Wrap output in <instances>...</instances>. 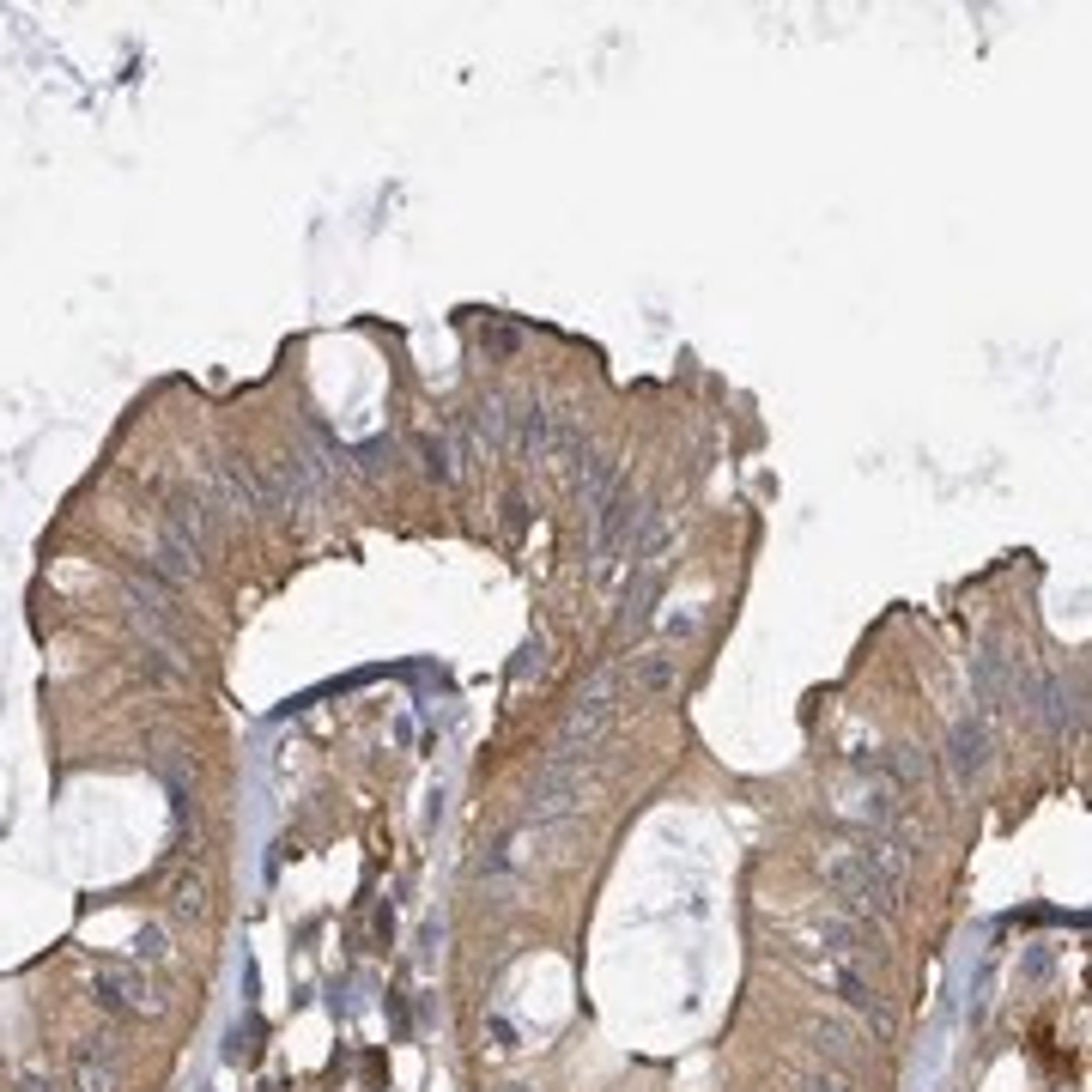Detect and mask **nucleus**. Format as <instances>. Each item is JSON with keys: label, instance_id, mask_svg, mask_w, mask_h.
<instances>
[{"label": "nucleus", "instance_id": "13", "mask_svg": "<svg viewBox=\"0 0 1092 1092\" xmlns=\"http://www.w3.org/2000/svg\"><path fill=\"white\" fill-rule=\"evenodd\" d=\"M74 1086H80V1092H122L110 1038H86V1044H80V1056H74Z\"/></svg>", "mask_w": 1092, "mask_h": 1092}, {"label": "nucleus", "instance_id": "19", "mask_svg": "<svg viewBox=\"0 0 1092 1092\" xmlns=\"http://www.w3.org/2000/svg\"><path fill=\"white\" fill-rule=\"evenodd\" d=\"M170 910H176V917H201V910H206V880L201 874H183V880H176V892H170Z\"/></svg>", "mask_w": 1092, "mask_h": 1092}, {"label": "nucleus", "instance_id": "6", "mask_svg": "<svg viewBox=\"0 0 1092 1092\" xmlns=\"http://www.w3.org/2000/svg\"><path fill=\"white\" fill-rule=\"evenodd\" d=\"M206 504H213V516H256L267 510L261 504V486H256V468H243L237 455H219V462H206Z\"/></svg>", "mask_w": 1092, "mask_h": 1092}, {"label": "nucleus", "instance_id": "7", "mask_svg": "<svg viewBox=\"0 0 1092 1092\" xmlns=\"http://www.w3.org/2000/svg\"><path fill=\"white\" fill-rule=\"evenodd\" d=\"M990 765H996V734L983 717H959L953 728H947V771H953V783L971 789L990 777Z\"/></svg>", "mask_w": 1092, "mask_h": 1092}, {"label": "nucleus", "instance_id": "24", "mask_svg": "<svg viewBox=\"0 0 1092 1092\" xmlns=\"http://www.w3.org/2000/svg\"><path fill=\"white\" fill-rule=\"evenodd\" d=\"M516 346H522V334H516V328H486V352H498V359H510Z\"/></svg>", "mask_w": 1092, "mask_h": 1092}, {"label": "nucleus", "instance_id": "4", "mask_svg": "<svg viewBox=\"0 0 1092 1092\" xmlns=\"http://www.w3.org/2000/svg\"><path fill=\"white\" fill-rule=\"evenodd\" d=\"M583 807V765L577 759H552L522 795V826H552Z\"/></svg>", "mask_w": 1092, "mask_h": 1092}, {"label": "nucleus", "instance_id": "12", "mask_svg": "<svg viewBox=\"0 0 1092 1092\" xmlns=\"http://www.w3.org/2000/svg\"><path fill=\"white\" fill-rule=\"evenodd\" d=\"M971 692H977L983 711H1013V704H1019V680L1007 674V661L996 650H977L971 656Z\"/></svg>", "mask_w": 1092, "mask_h": 1092}, {"label": "nucleus", "instance_id": "11", "mask_svg": "<svg viewBox=\"0 0 1092 1092\" xmlns=\"http://www.w3.org/2000/svg\"><path fill=\"white\" fill-rule=\"evenodd\" d=\"M843 814L850 820H868L874 832H887V826H898V783L892 777H868V783H856L850 795H843Z\"/></svg>", "mask_w": 1092, "mask_h": 1092}, {"label": "nucleus", "instance_id": "16", "mask_svg": "<svg viewBox=\"0 0 1092 1092\" xmlns=\"http://www.w3.org/2000/svg\"><path fill=\"white\" fill-rule=\"evenodd\" d=\"M631 686H638L644 698H667V692L680 686V656H674V650L638 656V661H631Z\"/></svg>", "mask_w": 1092, "mask_h": 1092}, {"label": "nucleus", "instance_id": "26", "mask_svg": "<svg viewBox=\"0 0 1092 1092\" xmlns=\"http://www.w3.org/2000/svg\"><path fill=\"white\" fill-rule=\"evenodd\" d=\"M504 1092H528V1086H504Z\"/></svg>", "mask_w": 1092, "mask_h": 1092}, {"label": "nucleus", "instance_id": "3", "mask_svg": "<svg viewBox=\"0 0 1092 1092\" xmlns=\"http://www.w3.org/2000/svg\"><path fill=\"white\" fill-rule=\"evenodd\" d=\"M613 698H619V674L607 667V674H595L589 680V692L577 698V711L565 717V734H558V759H589L595 747H602V734H607V722H613Z\"/></svg>", "mask_w": 1092, "mask_h": 1092}, {"label": "nucleus", "instance_id": "2", "mask_svg": "<svg viewBox=\"0 0 1092 1092\" xmlns=\"http://www.w3.org/2000/svg\"><path fill=\"white\" fill-rule=\"evenodd\" d=\"M795 965H801L807 977H814L820 990H832V996H843V1002H850V1007L868 1019V1026H874V1038H880V1044H892V1038H898V1013H892V1002H887V996H880L874 983L862 977V965H850V959H814L807 947H795Z\"/></svg>", "mask_w": 1092, "mask_h": 1092}, {"label": "nucleus", "instance_id": "25", "mask_svg": "<svg viewBox=\"0 0 1092 1092\" xmlns=\"http://www.w3.org/2000/svg\"><path fill=\"white\" fill-rule=\"evenodd\" d=\"M19 1092H55V1080H49V1074H25Z\"/></svg>", "mask_w": 1092, "mask_h": 1092}, {"label": "nucleus", "instance_id": "15", "mask_svg": "<svg viewBox=\"0 0 1092 1092\" xmlns=\"http://www.w3.org/2000/svg\"><path fill=\"white\" fill-rule=\"evenodd\" d=\"M571 462H577L571 480H577V498H583V504H602L607 491L619 486V462H613V455H602V449H589V443H583Z\"/></svg>", "mask_w": 1092, "mask_h": 1092}, {"label": "nucleus", "instance_id": "18", "mask_svg": "<svg viewBox=\"0 0 1092 1092\" xmlns=\"http://www.w3.org/2000/svg\"><path fill=\"white\" fill-rule=\"evenodd\" d=\"M541 674H546V638L535 631V638L522 644V656L510 661V680H516V686H528V680H541Z\"/></svg>", "mask_w": 1092, "mask_h": 1092}, {"label": "nucleus", "instance_id": "20", "mask_svg": "<svg viewBox=\"0 0 1092 1092\" xmlns=\"http://www.w3.org/2000/svg\"><path fill=\"white\" fill-rule=\"evenodd\" d=\"M134 953L146 959V965H164V959H170V941H164V929H152V923H146V929L134 935Z\"/></svg>", "mask_w": 1092, "mask_h": 1092}, {"label": "nucleus", "instance_id": "22", "mask_svg": "<svg viewBox=\"0 0 1092 1092\" xmlns=\"http://www.w3.org/2000/svg\"><path fill=\"white\" fill-rule=\"evenodd\" d=\"M795 1092H856L850 1086V1074H837V1068H820V1074H807Z\"/></svg>", "mask_w": 1092, "mask_h": 1092}, {"label": "nucleus", "instance_id": "21", "mask_svg": "<svg viewBox=\"0 0 1092 1092\" xmlns=\"http://www.w3.org/2000/svg\"><path fill=\"white\" fill-rule=\"evenodd\" d=\"M426 468L437 474V480H455L462 468H455V449L443 443V437H426Z\"/></svg>", "mask_w": 1092, "mask_h": 1092}, {"label": "nucleus", "instance_id": "9", "mask_svg": "<svg viewBox=\"0 0 1092 1092\" xmlns=\"http://www.w3.org/2000/svg\"><path fill=\"white\" fill-rule=\"evenodd\" d=\"M91 990H97V1002L110 1007V1013H128V1019H146V1013H158V1007H164V996H158V990H152V983L140 977L134 965H97Z\"/></svg>", "mask_w": 1092, "mask_h": 1092}, {"label": "nucleus", "instance_id": "23", "mask_svg": "<svg viewBox=\"0 0 1092 1092\" xmlns=\"http://www.w3.org/2000/svg\"><path fill=\"white\" fill-rule=\"evenodd\" d=\"M923 771H929V759H917V747H892V777H923Z\"/></svg>", "mask_w": 1092, "mask_h": 1092}, {"label": "nucleus", "instance_id": "10", "mask_svg": "<svg viewBox=\"0 0 1092 1092\" xmlns=\"http://www.w3.org/2000/svg\"><path fill=\"white\" fill-rule=\"evenodd\" d=\"M807 935L826 947V959H850V965H862V959L874 953L868 923H862V917H843V910H820V917H807Z\"/></svg>", "mask_w": 1092, "mask_h": 1092}, {"label": "nucleus", "instance_id": "1", "mask_svg": "<svg viewBox=\"0 0 1092 1092\" xmlns=\"http://www.w3.org/2000/svg\"><path fill=\"white\" fill-rule=\"evenodd\" d=\"M820 880L850 910H862V917H892V910L904 904V892L856 850V843H832V850H820Z\"/></svg>", "mask_w": 1092, "mask_h": 1092}, {"label": "nucleus", "instance_id": "8", "mask_svg": "<svg viewBox=\"0 0 1092 1092\" xmlns=\"http://www.w3.org/2000/svg\"><path fill=\"white\" fill-rule=\"evenodd\" d=\"M158 541H170L176 552H189V558L206 552V541H213V504H206L201 486H195V491H176V498H170V510L158 516Z\"/></svg>", "mask_w": 1092, "mask_h": 1092}, {"label": "nucleus", "instance_id": "5", "mask_svg": "<svg viewBox=\"0 0 1092 1092\" xmlns=\"http://www.w3.org/2000/svg\"><path fill=\"white\" fill-rule=\"evenodd\" d=\"M638 522H644V498L619 480L607 498L595 504V552H602V571L613 565L619 552H631V535H638Z\"/></svg>", "mask_w": 1092, "mask_h": 1092}, {"label": "nucleus", "instance_id": "17", "mask_svg": "<svg viewBox=\"0 0 1092 1092\" xmlns=\"http://www.w3.org/2000/svg\"><path fill=\"white\" fill-rule=\"evenodd\" d=\"M856 850H862V856H868V862H874L880 874H887V880H892L898 892L910 887V850H904V843H898L892 832H868V837L856 843Z\"/></svg>", "mask_w": 1092, "mask_h": 1092}, {"label": "nucleus", "instance_id": "14", "mask_svg": "<svg viewBox=\"0 0 1092 1092\" xmlns=\"http://www.w3.org/2000/svg\"><path fill=\"white\" fill-rule=\"evenodd\" d=\"M807 1038H814V1050L826 1056V1068H837V1074H856L862 1068V1038L850 1026H837V1019H814Z\"/></svg>", "mask_w": 1092, "mask_h": 1092}]
</instances>
